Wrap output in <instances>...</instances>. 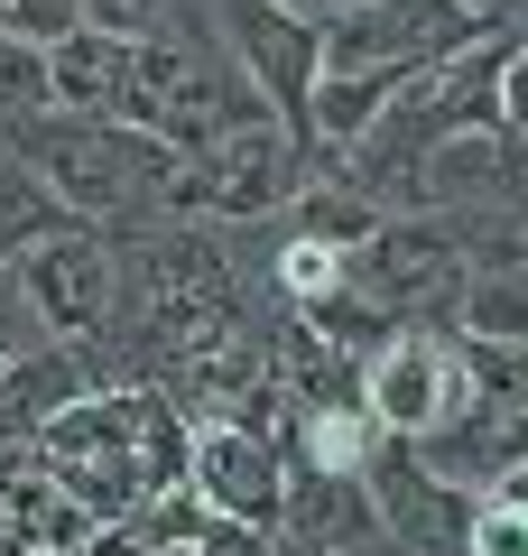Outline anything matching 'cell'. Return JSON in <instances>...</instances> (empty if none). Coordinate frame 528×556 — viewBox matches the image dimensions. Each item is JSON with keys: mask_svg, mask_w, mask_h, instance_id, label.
<instances>
[{"mask_svg": "<svg viewBox=\"0 0 528 556\" xmlns=\"http://www.w3.org/2000/svg\"><path fill=\"white\" fill-rule=\"evenodd\" d=\"M260 343H269V380H278V408L288 417L297 408H352V399H362V362L334 353L306 316H278Z\"/></svg>", "mask_w": 528, "mask_h": 556, "instance_id": "8fae6325", "label": "cell"}, {"mask_svg": "<svg viewBox=\"0 0 528 556\" xmlns=\"http://www.w3.org/2000/svg\"><path fill=\"white\" fill-rule=\"evenodd\" d=\"M84 28V0H0V38H28V47H56Z\"/></svg>", "mask_w": 528, "mask_h": 556, "instance_id": "ffe728a7", "label": "cell"}, {"mask_svg": "<svg viewBox=\"0 0 528 556\" xmlns=\"http://www.w3.org/2000/svg\"><path fill=\"white\" fill-rule=\"evenodd\" d=\"M0 149L20 167H38L47 195L75 223H93V232H121V223H186V159H176L167 139L130 130V121L38 112V121H10Z\"/></svg>", "mask_w": 528, "mask_h": 556, "instance_id": "6da1fadb", "label": "cell"}, {"mask_svg": "<svg viewBox=\"0 0 528 556\" xmlns=\"http://www.w3.org/2000/svg\"><path fill=\"white\" fill-rule=\"evenodd\" d=\"M130 529L149 538L158 556H196V547H204V529H214V510L196 501V482H176V492L139 501V510H130Z\"/></svg>", "mask_w": 528, "mask_h": 556, "instance_id": "d6986e66", "label": "cell"}, {"mask_svg": "<svg viewBox=\"0 0 528 556\" xmlns=\"http://www.w3.org/2000/svg\"><path fill=\"white\" fill-rule=\"evenodd\" d=\"M269 556H343V547H306V538H269Z\"/></svg>", "mask_w": 528, "mask_h": 556, "instance_id": "83f0119b", "label": "cell"}, {"mask_svg": "<svg viewBox=\"0 0 528 556\" xmlns=\"http://www.w3.org/2000/svg\"><path fill=\"white\" fill-rule=\"evenodd\" d=\"M362 408L380 417V437L427 445L436 427L464 408V353H454V334H436V325H399V334L362 362Z\"/></svg>", "mask_w": 528, "mask_h": 556, "instance_id": "8992f818", "label": "cell"}, {"mask_svg": "<svg viewBox=\"0 0 528 556\" xmlns=\"http://www.w3.org/2000/svg\"><path fill=\"white\" fill-rule=\"evenodd\" d=\"M84 390H93V371H84L75 343H38V353H20L10 371H0V445H38V427L56 408H75Z\"/></svg>", "mask_w": 528, "mask_h": 556, "instance_id": "7c38bea8", "label": "cell"}, {"mask_svg": "<svg viewBox=\"0 0 528 556\" xmlns=\"http://www.w3.org/2000/svg\"><path fill=\"white\" fill-rule=\"evenodd\" d=\"M176 10H186V0H84V28H102V38H158V28L176 20Z\"/></svg>", "mask_w": 528, "mask_h": 556, "instance_id": "7402d4cb", "label": "cell"}, {"mask_svg": "<svg viewBox=\"0 0 528 556\" xmlns=\"http://www.w3.org/2000/svg\"><path fill=\"white\" fill-rule=\"evenodd\" d=\"M65 223H75V214L47 195V177H38V167H20L10 149H0V269H20V260L38 251V241H56Z\"/></svg>", "mask_w": 528, "mask_h": 556, "instance_id": "9a60e30c", "label": "cell"}, {"mask_svg": "<svg viewBox=\"0 0 528 556\" xmlns=\"http://www.w3.org/2000/svg\"><path fill=\"white\" fill-rule=\"evenodd\" d=\"M315 159L297 149L278 121H251V130L214 139L204 159H186V223H223V232H241V223H278L297 195H306Z\"/></svg>", "mask_w": 528, "mask_h": 556, "instance_id": "3957f363", "label": "cell"}, {"mask_svg": "<svg viewBox=\"0 0 528 556\" xmlns=\"http://www.w3.org/2000/svg\"><path fill=\"white\" fill-rule=\"evenodd\" d=\"M362 482H372L380 529H390L399 556H464V538H473V501H482V492H454V482H436L427 464H417V445H399V437H380V455L362 464Z\"/></svg>", "mask_w": 528, "mask_h": 556, "instance_id": "52a82bcc", "label": "cell"}, {"mask_svg": "<svg viewBox=\"0 0 528 556\" xmlns=\"http://www.w3.org/2000/svg\"><path fill=\"white\" fill-rule=\"evenodd\" d=\"M501 214L528 232V149L519 139H501Z\"/></svg>", "mask_w": 528, "mask_h": 556, "instance_id": "d4e9b609", "label": "cell"}, {"mask_svg": "<svg viewBox=\"0 0 528 556\" xmlns=\"http://www.w3.org/2000/svg\"><path fill=\"white\" fill-rule=\"evenodd\" d=\"M47 84H56V112H75V121H130L139 47L102 38V28H75V38L47 47Z\"/></svg>", "mask_w": 528, "mask_h": 556, "instance_id": "30bf717a", "label": "cell"}, {"mask_svg": "<svg viewBox=\"0 0 528 556\" xmlns=\"http://www.w3.org/2000/svg\"><path fill=\"white\" fill-rule=\"evenodd\" d=\"M482 28H510V0H362L343 20H325V75H380L408 84L427 65L464 56Z\"/></svg>", "mask_w": 528, "mask_h": 556, "instance_id": "7a4b0ae2", "label": "cell"}, {"mask_svg": "<svg viewBox=\"0 0 528 556\" xmlns=\"http://www.w3.org/2000/svg\"><path fill=\"white\" fill-rule=\"evenodd\" d=\"M84 556H158V547L130 529V519H121V529H93V538H84Z\"/></svg>", "mask_w": 528, "mask_h": 556, "instance_id": "4316f807", "label": "cell"}, {"mask_svg": "<svg viewBox=\"0 0 528 556\" xmlns=\"http://www.w3.org/2000/svg\"><path fill=\"white\" fill-rule=\"evenodd\" d=\"M38 316H28V298H20V278H10V269H0V371H10V362H20V353H38Z\"/></svg>", "mask_w": 528, "mask_h": 556, "instance_id": "cb8c5ba5", "label": "cell"}, {"mask_svg": "<svg viewBox=\"0 0 528 556\" xmlns=\"http://www.w3.org/2000/svg\"><path fill=\"white\" fill-rule=\"evenodd\" d=\"M196 556H269V538H260V529H232V519H214Z\"/></svg>", "mask_w": 528, "mask_h": 556, "instance_id": "484cf974", "label": "cell"}, {"mask_svg": "<svg viewBox=\"0 0 528 556\" xmlns=\"http://www.w3.org/2000/svg\"><path fill=\"white\" fill-rule=\"evenodd\" d=\"M65 556H84V547H65Z\"/></svg>", "mask_w": 528, "mask_h": 556, "instance_id": "f1b7e54d", "label": "cell"}, {"mask_svg": "<svg viewBox=\"0 0 528 556\" xmlns=\"http://www.w3.org/2000/svg\"><path fill=\"white\" fill-rule=\"evenodd\" d=\"M204 10H214L232 65L278 112V130L306 149V112H315V84H325V20H297L288 0H204Z\"/></svg>", "mask_w": 528, "mask_h": 556, "instance_id": "277c9868", "label": "cell"}, {"mask_svg": "<svg viewBox=\"0 0 528 556\" xmlns=\"http://www.w3.org/2000/svg\"><path fill=\"white\" fill-rule=\"evenodd\" d=\"M306 325H315V334H325V343H334V353H352V362H372V353H380V343H390V334H399V325H390V316H380V306H372V298H362V288H334V298H325V306H306Z\"/></svg>", "mask_w": 528, "mask_h": 556, "instance_id": "ac0fdd59", "label": "cell"}, {"mask_svg": "<svg viewBox=\"0 0 528 556\" xmlns=\"http://www.w3.org/2000/svg\"><path fill=\"white\" fill-rule=\"evenodd\" d=\"M47 473L75 492V510L93 519V529H121V519L149 501V473H139V455H93V464H47Z\"/></svg>", "mask_w": 528, "mask_h": 556, "instance_id": "e0dca14e", "label": "cell"}, {"mask_svg": "<svg viewBox=\"0 0 528 556\" xmlns=\"http://www.w3.org/2000/svg\"><path fill=\"white\" fill-rule=\"evenodd\" d=\"M186 482H196V501L214 519L260 529V538H269L278 510H288V455H278V437H260V427H196Z\"/></svg>", "mask_w": 528, "mask_h": 556, "instance_id": "ba28073f", "label": "cell"}, {"mask_svg": "<svg viewBox=\"0 0 528 556\" xmlns=\"http://www.w3.org/2000/svg\"><path fill=\"white\" fill-rule=\"evenodd\" d=\"M0 519L20 529L28 556H65V547H84V538H93V519L75 510V492H65V482L28 455V445L0 464Z\"/></svg>", "mask_w": 528, "mask_h": 556, "instance_id": "4fadbf2b", "label": "cell"}, {"mask_svg": "<svg viewBox=\"0 0 528 556\" xmlns=\"http://www.w3.org/2000/svg\"><path fill=\"white\" fill-rule=\"evenodd\" d=\"M278 455L306 464V473H362L380 455V417L352 399V408H297L278 417Z\"/></svg>", "mask_w": 528, "mask_h": 556, "instance_id": "5bb4252c", "label": "cell"}, {"mask_svg": "<svg viewBox=\"0 0 528 556\" xmlns=\"http://www.w3.org/2000/svg\"><path fill=\"white\" fill-rule=\"evenodd\" d=\"M464 556H528V510H519V501H501V492H482V501H473Z\"/></svg>", "mask_w": 528, "mask_h": 556, "instance_id": "44dd1931", "label": "cell"}, {"mask_svg": "<svg viewBox=\"0 0 528 556\" xmlns=\"http://www.w3.org/2000/svg\"><path fill=\"white\" fill-rule=\"evenodd\" d=\"M10 278H20V298H28V316H38L47 343H102L112 334L121 269H112V241H102L93 223H65V232L38 241Z\"/></svg>", "mask_w": 528, "mask_h": 556, "instance_id": "5b68a950", "label": "cell"}, {"mask_svg": "<svg viewBox=\"0 0 528 556\" xmlns=\"http://www.w3.org/2000/svg\"><path fill=\"white\" fill-rule=\"evenodd\" d=\"M491 130H501V139H519V149H528V38H510V56H501V93H491Z\"/></svg>", "mask_w": 528, "mask_h": 556, "instance_id": "603a6c76", "label": "cell"}, {"mask_svg": "<svg viewBox=\"0 0 528 556\" xmlns=\"http://www.w3.org/2000/svg\"><path fill=\"white\" fill-rule=\"evenodd\" d=\"M269 538H306V547H343V556H380L390 547L372 482L362 473H306V464H288V510H278Z\"/></svg>", "mask_w": 528, "mask_h": 556, "instance_id": "9c48e42d", "label": "cell"}, {"mask_svg": "<svg viewBox=\"0 0 528 556\" xmlns=\"http://www.w3.org/2000/svg\"><path fill=\"white\" fill-rule=\"evenodd\" d=\"M445 334L454 343H528V269H473Z\"/></svg>", "mask_w": 528, "mask_h": 556, "instance_id": "2e32d148", "label": "cell"}]
</instances>
